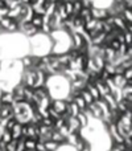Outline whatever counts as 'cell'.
<instances>
[{"label": "cell", "mask_w": 132, "mask_h": 151, "mask_svg": "<svg viewBox=\"0 0 132 151\" xmlns=\"http://www.w3.org/2000/svg\"><path fill=\"white\" fill-rule=\"evenodd\" d=\"M24 29H25V32L28 35H32V33H36L37 32V29L34 28L33 25H32L31 23H29V21H25V23H24V27H23Z\"/></svg>", "instance_id": "obj_3"}, {"label": "cell", "mask_w": 132, "mask_h": 151, "mask_svg": "<svg viewBox=\"0 0 132 151\" xmlns=\"http://www.w3.org/2000/svg\"><path fill=\"white\" fill-rule=\"evenodd\" d=\"M36 143H37V141L31 139V138H26L25 142H24V147H25V150H34L36 149Z\"/></svg>", "instance_id": "obj_2"}, {"label": "cell", "mask_w": 132, "mask_h": 151, "mask_svg": "<svg viewBox=\"0 0 132 151\" xmlns=\"http://www.w3.org/2000/svg\"><path fill=\"white\" fill-rule=\"evenodd\" d=\"M29 23L32 24V25L34 27V28H41L42 25H44V16L42 15H37V13H33L31 17V20H29Z\"/></svg>", "instance_id": "obj_1"}]
</instances>
